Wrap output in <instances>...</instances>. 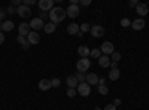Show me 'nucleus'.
<instances>
[{"instance_id":"nucleus-28","label":"nucleus","mask_w":149,"mask_h":110,"mask_svg":"<svg viewBox=\"0 0 149 110\" xmlns=\"http://www.w3.org/2000/svg\"><path fill=\"white\" fill-rule=\"evenodd\" d=\"M110 59L113 61V63H118V61H121V54L119 52H113L110 55Z\"/></svg>"},{"instance_id":"nucleus-45","label":"nucleus","mask_w":149,"mask_h":110,"mask_svg":"<svg viewBox=\"0 0 149 110\" xmlns=\"http://www.w3.org/2000/svg\"><path fill=\"white\" fill-rule=\"evenodd\" d=\"M0 28H2V21H0Z\"/></svg>"},{"instance_id":"nucleus-4","label":"nucleus","mask_w":149,"mask_h":110,"mask_svg":"<svg viewBox=\"0 0 149 110\" xmlns=\"http://www.w3.org/2000/svg\"><path fill=\"white\" fill-rule=\"evenodd\" d=\"M78 94L79 95H82V97H88L90 94H91V86L86 82H82V83H79L78 85Z\"/></svg>"},{"instance_id":"nucleus-16","label":"nucleus","mask_w":149,"mask_h":110,"mask_svg":"<svg viewBox=\"0 0 149 110\" xmlns=\"http://www.w3.org/2000/svg\"><path fill=\"white\" fill-rule=\"evenodd\" d=\"M98 66H100L102 68H106L110 66V57L107 55H102L100 58H98Z\"/></svg>"},{"instance_id":"nucleus-43","label":"nucleus","mask_w":149,"mask_h":110,"mask_svg":"<svg viewBox=\"0 0 149 110\" xmlns=\"http://www.w3.org/2000/svg\"><path fill=\"white\" fill-rule=\"evenodd\" d=\"M43 18H46V12H42V14H40V19L43 21Z\"/></svg>"},{"instance_id":"nucleus-34","label":"nucleus","mask_w":149,"mask_h":110,"mask_svg":"<svg viewBox=\"0 0 149 110\" xmlns=\"http://www.w3.org/2000/svg\"><path fill=\"white\" fill-rule=\"evenodd\" d=\"M137 5H139L137 0H131V2L128 3V6H130V8H137Z\"/></svg>"},{"instance_id":"nucleus-15","label":"nucleus","mask_w":149,"mask_h":110,"mask_svg":"<svg viewBox=\"0 0 149 110\" xmlns=\"http://www.w3.org/2000/svg\"><path fill=\"white\" fill-rule=\"evenodd\" d=\"M79 31H81V28H79V24H74V22H72V24H69V26H67V33H69V34H72V36H76Z\"/></svg>"},{"instance_id":"nucleus-5","label":"nucleus","mask_w":149,"mask_h":110,"mask_svg":"<svg viewBox=\"0 0 149 110\" xmlns=\"http://www.w3.org/2000/svg\"><path fill=\"white\" fill-rule=\"evenodd\" d=\"M29 24H30V28H31L33 31H37V30H40V28L45 27V22H43L39 17H37V18H33Z\"/></svg>"},{"instance_id":"nucleus-40","label":"nucleus","mask_w":149,"mask_h":110,"mask_svg":"<svg viewBox=\"0 0 149 110\" xmlns=\"http://www.w3.org/2000/svg\"><path fill=\"white\" fill-rule=\"evenodd\" d=\"M110 68H118V63H113V61H112V63H110Z\"/></svg>"},{"instance_id":"nucleus-23","label":"nucleus","mask_w":149,"mask_h":110,"mask_svg":"<svg viewBox=\"0 0 149 110\" xmlns=\"http://www.w3.org/2000/svg\"><path fill=\"white\" fill-rule=\"evenodd\" d=\"M109 79H110V80H118V79H119V70H118V68H110V71H109Z\"/></svg>"},{"instance_id":"nucleus-10","label":"nucleus","mask_w":149,"mask_h":110,"mask_svg":"<svg viewBox=\"0 0 149 110\" xmlns=\"http://www.w3.org/2000/svg\"><path fill=\"white\" fill-rule=\"evenodd\" d=\"M30 31H31V28H30V24H27V22H22V24H19V27H18V33H19V36H22V37H26V36H29V34H30Z\"/></svg>"},{"instance_id":"nucleus-24","label":"nucleus","mask_w":149,"mask_h":110,"mask_svg":"<svg viewBox=\"0 0 149 110\" xmlns=\"http://www.w3.org/2000/svg\"><path fill=\"white\" fill-rule=\"evenodd\" d=\"M90 55L93 57V58H100L102 57V51H100V48H94V49H91V52H90Z\"/></svg>"},{"instance_id":"nucleus-29","label":"nucleus","mask_w":149,"mask_h":110,"mask_svg":"<svg viewBox=\"0 0 149 110\" xmlns=\"http://www.w3.org/2000/svg\"><path fill=\"white\" fill-rule=\"evenodd\" d=\"M60 85H61V80H60L58 77H54V79L51 80V86H52V88H58Z\"/></svg>"},{"instance_id":"nucleus-20","label":"nucleus","mask_w":149,"mask_h":110,"mask_svg":"<svg viewBox=\"0 0 149 110\" xmlns=\"http://www.w3.org/2000/svg\"><path fill=\"white\" fill-rule=\"evenodd\" d=\"M66 83H67L69 88H76L78 85H79V82L76 80V77H74V76H69V77L66 79Z\"/></svg>"},{"instance_id":"nucleus-21","label":"nucleus","mask_w":149,"mask_h":110,"mask_svg":"<svg viewBox=\"0 0 149 110\" xmlns=\"http://www.w3.org/2000/svg\"><path fill=\"white\" fill-rule=\"evenodd\" d=\"M43 30L48 33V34H52L55 30H57V26H55V24L54 22H51V21H49L48 24H45V27H43Z\"/></svg>"},{"instance_id":"nucleus-22","label":"nucleus","mask_w":149,"mask_h":110,"mask_svg":"<svg viewBox=\"0 0 149 110\" xmlns=\"http://www.w3.org/2000/svg\"><path fill=\"white\" fill-rule=\"evenodd\" d=\"M17 40H18V43L22 46V49H29V48L31 46V45L29 43V40H27L26 37H22V36H18V39H17Z\"/></svg>"},{"instance_id":"nucleus-42","label":"nucleus","mask_w":149,"mask_h":110,"mask_svg":"<svg viewBox=\"0 0 149 110\" xmlns=\"http://www.w3.org/2000/svg\"><path fill=\"white\" fill-rule=\"evenodd\" d=\"M119 104H121V100H119V98H116V100L113 101V106L116 107V106H119Z\"/></svg>"},{"instance_id":"nucleus-25","label":"nucleus","mask_w":149,"mask_h":110,"mask_svg":"<svg viewBox=\"0 0 149 110\" xmlns=\"http://www.w3.org/2000/svg\"><path fill=\"white\" fill-rule=\"evenodd\" d=\"M74 77H76V80H78L79 83H82V82H85V79H86V75H85V73H81V71H78L76 75H74Z\"/></svg>"},{"instance_id":"nucleus-14","label":"nucleus","mask_w":149,"mask_h":110,"mask_svg":"<svg viewBox=\"0 0 149 110\" xmlns=\"http://www.w3.org/2000/svg\"><path fill=\"white\" fill-rule=\"evenodd\" d=\"M85 82L88 83L90 86H93V85H98V77H97L95 73H88V75H86Z\"/></svg>"},{"instance_id":"nucleus-30","label":"nucleus","mask_w":149,"mask_h":110,"mask_svg":"<svg viewBox=\"0 0 149 110\" xmlns=\"http://www.w3.org/2000/svg\"><path fill=\"white\" fill-rule=\"evenodd\" d=\"M121 26H122V27H128V26H131V21H130L128 18H122V19H121Z\"/></svg>"},{"instance_id":"nucleus-36","label":"nucleus","mask_w":149,"mask_h":110,"mask_svg":"<svg viewBox=\"0 0 149 110\" xmlns=\"http://www.w3.org/2000/svg\"><path fill=\"white\" fill-rule=\"evenodd\" d=\"M103 110H116V107H115L113 104H107V106H104Z\"/></svg>"},{"instance_id":"nucleus-37","label":"nucleus","mask_w":149,"mask_h":110,"mask_svg":"<svg viewBox=\"0 0 149 110\" xmlns=\"http://www.w3.org/2000/svg\"><path fill=\"white\" fill-rule=\"evenodd\" d=\"M21 5H22V3L19 2V0H14V2H12V3H10V6H14V8H15V6L18 8V6H21Z\"/></svg>"},{"instance_id":"nucleus-26","label":"nucleus","mask_w":149,"mask_h":110,"mask_svg":"<svg viewBox=\"0 0 149 110\" xmlns=\"http://www.w3.org/2000/svg\"><path fill=\"white\" fill-rule=\"evenodd\" d=\"M79 28H81L82 33H88L91 30V26H90L88 22H84V24H81V26H79Z\"/></svg>"},{"instance_id":"nucleus-39","label":"nucleus","mask_w":149,"mask_h":110,"mask_svg":"<svg viewBox=\"0 0 149 110\" xmlns=\"http://www.w3.org/2000/svg\"><path fill=\"white\" fill-rule=\"evenodd\" d=\"M5 42V36H3V31H0V45Z\"/></svg>"},{"instance_id":"nucleus-7","label":"nucleus","mask_w":149,"mask_h":110,"mask_svg":"<svg viewBox=\"0 0 149 110\" xmlns=\"http://www.w3.org/2000/svg\"><path fill=\"white\" fill-rule=\"evenodd\" d=\"M17 14H18L21 18H29V17L31 15V9H30L29 6H26V5H21V6L17 8Z\"/></svg>"},{"instance_id":"nucleus-6","label":"nucleus","mask_w":149,"mask_h":110,"mask_svg":"<svg viewBox=\"0 0 149 110\" xmlns=\"http://www.w3.org/2000/svg\"><path fill=\"white\" fill-rule=\"evenodd\" d=\"M79 6L78 5H69V8L66 9V14H67V17H70V18H78L79 17Z\"/></svg>"},{"instance_id":"nucleus-12","label":"nucleus","mask_w":149,"mask_h":110,"mask_svg":"<svg viewBox=\"0 0 149 110\" xmlns=\"http://www.w3.org/2000/svg\"><path fill=\"white\" fill-rule=\"evenodd\" d=\"M27 40H29V43L30 45H37V43H39L40 42V36H39V33H37V31H30V34L27 36Z\"/></svg>"},{"instance_id":"nucleus-8","label":"nucleus","mask_w":149,"mask_h":110,"mask_svg":"<svg viewBox=\"0 0 149 110\" xmlns=\"http://www.w3.org/2000/svg\"><path fill=\"white\" fill-rule=\"evenodd\" d=\"M54 8V0H39V9L42 12H48Z\"/></svg>"},{"instance_id":"nucleus-9","label":"nucleus","mask_w":149,"mask_h":110,"mask_svg":"<svg viewBox=\"0 0 149 110\" xmlns=\"http://www.w3.org/2000/svg\"><path fill=\"white\" fill-rule=\"evenodd\" d=\"M90 31H91V36H93V37H102V36L104 34V28H103L102 26H98V24L93 26Z\"/></svg>"},{"instance_id":"nucleus-27","label":"nucleus","mask_w":149,"mask_h":110,"mask_svg":"<svg viewBox=\"0 0 149 110\" xmlns=\"http://www.w3.org/2000/svg\"><path fill=\"white\" fill-rule=\"evenodd\" d=\"M109 92V88L106 86V85H98V94L100 95H106Z\"/></svg>"},{"instance_id":"nucleus-44","label":"nucleus","mask_w":149,"mask_h":110,"mask_svg":"<svg viewBox=\"0 0 149 110\" xmlns=\"http://www.w3.org/2000/svg\"><path fill=\"white\" fill-rule=\"evenodd\" d=\"M94 110H102V109H98V107H95V109H94Z\"/></svg>"},{"instance_id":"nucleus-33","label":"nucleus","mask_w":149,"mask_h":110,"mask_svg":"<svg viewBox=\"0 0 149 110\" xmlns=\"http://www.w3.org/2000/svg\"><path fill=\"white\" fill-rule=\"evenodd\" d=\"M15 12H17V8H14V6H9L6 9V14H15Z\"/></svg>"},{"instance_id":"nucleus-35","label":"nucleus","mask_w":149,"mask_h":110,"mask_svg":"<svg viewBox=\"0 0 149 110\" xmlns=\"http://www.w3.org/2000/svg\"><path fill=\"white\" fill-rule=\"evenodd\" d=\"M5 17H6V10L5 9H0V21H3Z\"/></svg>"},{"instance_id":"nucleus-32","label":"nucleus","mask_w":149,"mask_h":110,"mask_svg":"<svg viewBox=\"0 0 149 110\" xmlns=\"http://www.w3.org/2000/svg\"><path fill=\"white\" fill-rule=\"evenodd\" d=\"M22 5H26V6H33V5H36V0H24L22 2Z\"/></svg>"},{"instance_id":"nucleus-1","label":"nucleus","mask_w":149,"mask_h":110,"mask_svg":"<svg viewBox=\"0 0 149 110\" xmlns=\"http://www.w3.org/2000/svg\"><path fill=\"white\" fill-rule=\"evenodd\" d=\"M67 17L66 9H63L61 6H54L51 10H49V21L54 22L55 26L58 22H63V19Z\"/></svg>"},{"instance_id":"nucleus-2","label":"nucleus","mask_w":149,"mask_h":110,"mask_svg":"<svg viewBox=\"0 0 149 110\" xmlns=\"http://www.w3.org/2000/svg\"><path fill=\"white\" fill-rule=\"evenodd\" d=\"M90 67H91V61H90L88 58H81L78 63H76V68H78V71H81V73H85Z\"/></svg>"},{"instance_id":"nucleus-31","label":"nucleus","mask_w":149,"mask_h":110,"mask_svg":"<svg viewBox=\"0 0 149 110\" xmlns=\"http://www.w3.org/2000/svg\"><path fill=\"white\" fill-rule=\"evenodd\" d=\"M76 92H78V91L74 89V88H69V89H67V97H70V98H73V97L76 95Z\"/></svg>"},{"instance_id":"nucleus-38","label":"nucleus","mask_w":149,"mask_h":110,"mask_svg":"<svg viewBox=\"0 0 149 110\" xmlns=\"http://www.w3.org/2000/svg\"><path fill=\"white\" fill-rule=\"evenodd\" d=\"M81 3H82L84 6H90V5H91V0H81Z\"/></svg>"},{"instance_id":"nucleus-11","label":"nucleus","mask_w":149,"mask_h":110,"mask_svg":"<svg viewBox=\"0 0 149 110\" xmlns=\"http://www.w3.org/2000/svg\"><path fill=\"white\" fill-rule=\"evenodd\" d=\"M145 26H146V21H145L143 18L134 19V21L131 22V27H133V30H136V31H140V30H143V28H145Z\"/></svg>"},{"instance_id":"nucleus-13","label":"nucleus","mask_w":149,"mask_h":110,"mask_svg":"<svg viewBox=\"0 0 149 110\" xmlns=\"http://www.w3.org/2000/svg\"><path fill=\"white\" fill-rule=\"evenodd\" d=\"M90 52H91V49L86 45H81L78 48V54L81 55V58H88L90 57Z\"/></svg>"},{"instance_id":"nucleus-18","label":"nucleus","mask_w":149,"mask_h":110,"mask_svg":"<svg viewBox=\"0 0 149 110\" xmlns=\"http://www.w3.org/2000/svg\"><path fill=\"white\" fill-rule=\"evenodd\" d=\"M136 12H137V14H139L140 17H145L149 10H148V6H146L145 3H139V5H137V8H136Z\"/></svg>"},{"instance_id":"nucleus-3","label":"nucleus","mask_w":149,"mask_h":110,"mask_svg":"<svg viewBox=\"0 0 149 110\" xmlns=\"http://www.w3.org/2000/svg\"><path fill=\"white\" fill-rule=\"evenodd\" d=\"M100 51H102L103 55L110 57L112 54L115 52V46H113V43H112V42H104V43L102 45V48H100Z\"/></svg>"},{"instance_id":"nucleus-17","label":"nucleus","mask_w":149,"mask_h":110,"mask_svg":"<svg viewBox=\"0 0 149 110\" xmlns=\"http://www.w3.org/2000/svg\"><path fill=\"white\" fill-rule=\"evenodd\" d=\"M51 80L49 79H42L39 80V89L40 91H48V89H51Z\"/></svg>"},{"instance_id":"nucleus-41","label":"nucleus","mask_w":149,"mask_h":110,"mask_svg":"<svg viewBox=\"0 0 149 110\" xmlns=\"http://www.w3.org/2000/svg\"><path fill=\"white\" fill-rule=\"evenodd\" d=\"M104 83H106V79H103V77L98 79V85H104Z\"/></svg>"},{"instance_id":"nucleus-19","label":"nucleus","mask_w":149,"mask_h":110,"mask_svg":"<svg viewBox=\"0 0 149 110\" xmlns=\"http://www.w3.org/2000/svg\"><path fill=\"white\" fill-rule=\"evenodd\" d=\"M14 27H15V24L12 22V21H3L2 22V31H12L14 30Z\"/></svg>"}]
</instances>
